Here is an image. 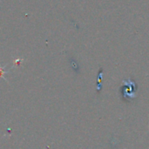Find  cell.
Here are the masks:
<instances>
[{
	"instance_id": "cell-1",
	"label": "cell",
	"mask_w": 149,
	"mask_h": 149,
	"mask_svg": "<svg viewBox=\"0 0 149 149\" xmlns=\"http://www.w3.org/2000/svg\"><path fill=\"white\" fill-rule=\"evenodd\" d=\"M7 72H8V70H4V67L0 66V79L3 78V74H5ZM3 79H5V78H3Z\"/></svg>"
}]
</instances>
